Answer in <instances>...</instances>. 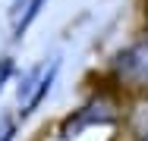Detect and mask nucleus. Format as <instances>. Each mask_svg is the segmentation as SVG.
Instances as JSON below:
<instances>
[{"mask_svg":"<svg viewBox=\"0 0 148 141\" xmlns=\"http://www.w3.org/2000/svg\"><path fill=\"white\" fill-rule=\"evenodd\" d=\"M110 75L120 88L129 91H148V35L132 41L129 47H123L114 63H110Z\"/></svg>","mask_w":148,"mask_h":141,"instance_id":"nucleus-1","label":"nucleus"},{"mask_svg":"<svg viewBox=\"0 0 148 141\" xmlns=\"http://www.w3.org/2000/svg\"><path fill=\"white\" fill-rule=\"evenodd\" d=\"M13 72H16V60H13V56H3V60H0V88L13 79Z\"/></svg>","mask_w":148,"mask_h":141,"instance_id":"nucleus-5","label":"nucleus"},{"mask_svg":"<svg viewBox=\"0 0 148 141\" xmlns=\"http://www.w3.org/2000/svg\"><path fill=\"white\" fill-rule=\"evenodd\" d=\"M44 3L47 0H16L13 3V13H10V19H13V38H22L29 25L38 19V13L44 9Z\"/></svg>","mask_w":148,"mask_h":141,"instance_id":"nucleus-4","label":"nucleus"},{"mask_svg":"<svg viewBox=\"0 0 148 141\" xmlns=\"http://www.w3.org/2000/svg\"><path fill=\"white\" fill-rule=\"evenodd\" d=\"M57 72H60V56H51V60H44L41 66H35L29 75L19 82L16 100H19V116H22V119L32 116V113L41 107V100L51 94V85L57 79Z\"/></svg>","mask_w":148,"mask_h":141,"instance_id":"nucleus-2","label":"nucleus"},{"mask_svg":"<svg viewBox=\"0 0 148 141\" xmlns=\"http://www.w3.org/2000/svg\"><path fill=\"white\" fill-rule=\"evenodd\" d=\"M110 122H117V104L110 100V97H104V94H98V97H91L88 104H82L79 110L73 113V116H66L63 119V125H60V138H76V135H82L85 129H98V125H110Z\"/></svg>","mask_w":148,"mask_h":141,"instance_id":"nucleus-3","label":"nucleus"},{"mask_svg":"<svg viewBox=\"0 0 148 141\" xmlns=\"http://www.w3.org/2000/svg\"><path fill=\"white\" fill-rule=\"evenodd\" d=\"M13 138H16V119L3 116L0 119V141H13Z\"/></svg>","mask_w":148,"mask_h":141,"instance_id":"nucleus-6","label":"nucleus"},{"mask_svg":"<svg viewBox=\"0 0 148 141\" xmlns=\"http://www.w3.org/2000/svg\"><path fill=\"white\" fill-rule=\"evenodd\" d=\"M142 141H148V132H145V135H142Z\"/></svg>","mask_w":148,"mask_h":141,"instance_id":"nucleus-7","label":"nucleus"}]
</instances>
